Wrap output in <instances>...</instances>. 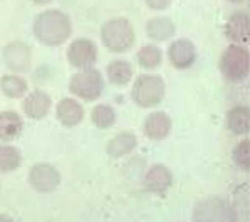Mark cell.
<instances>
[{"label":"cell","mask_w":250,"mask_h":222,"mask_svg":"<svg viewBox=\"0 0 250 222\" xmlns=\"http://www.w3.org/2000/svg\"><path fill=\"white\" fill-rule=\"evenodd\" d=\"M137 60H139L140 67L152 70L162 64V50L157 45H144L137 54Z\"/></svg>","instance_id":"cell-22"},{"label":"cell","mask_w":250,"mask_h":222,"mask_svg":"<svg viewBox=\"0 0 250 222\" xmlns=\"http://www.w3.org/2000/svg\"><path fill=\"white\" fill-rule=\"evenodd\" d=\"M197 59V50L195 45L187 39H179L168 47V60L175 68H188L195 62Z\"/></svg>","instance_id":"cell-10"},{"label":"cell","mask_w":250,"mask_h":222,"mask_svg":"<svg viewBox=\"0 0 250 222\" xmlns=\"http://www.w3.org/2000/svg\"><path fill=\"white\" fill-rule=\"evenodd\" d=\"M137 137L132 132H120L117 134L114 139L108 142L107 145V152L112 157H122L127 155L128 152H132L137 147Z\"/></svg>","instance_id":"cell-18"},{"label":"cell","mask_w":250,"mask_h":222,"mask_svg":"<svg viewBox=\"0 0 250 222\" xmlns=\"http://www.w3.org/2000/svg\"><path fill=\"white\" fill-rule=\"evenodd\" d=\"M193 222H237V214L222 197H207L197 204Z\"/></svg>","instance_id":"cell-5"},{"label":"cell","mask_w":250,"mask_h":222,"mask_svg":"<svg viewBox=\"0 0 250 222\" xmlns=\"http://www.w3.org/2000/svg\"><path fill=\"white\" fill-rule=\"evenodd\" d=\"M170 2H172V0H147L148 7H150V9H154V10L167 9V7L170 5Z\"/></svg>","instance_id":"cell-26"},{"label":"cell","mask_w":250,"mask_h":222,"mask_svg":"<svg viewBox=\"0 0 250 222\" xmlns=\"http://www.w3.org/2000/svg\"><path fill=\"white\" fill-rule=\"evenodd\" d=\"M34 34L43 45H62L72 34V22L63 12L45 10L39 14L37 19H35Z\"/></svg>","instance_id":"cell-1"},{"label":"cell","mask_w":250,"mask_h":222,"mask_svg":"<svg viewBox=\"0 0 250 222\" xmlns=\"http://www.w3.org/2000/svg\"><path fill=\"white\" fill-rule=\"evenodd\" d=\"M22 157L20 152L12 145L0 144V171L2 172H12L20 167Z\"/></svg>","instance_id":"cell-23"},{"label":"cell","mask_w":250,"mask_h":222,"mask_svg":"<svg viewBox=\"0 0 250 222\" xmlns=\"http://www.w3.org/2000/svg\"><path fill=\"white\" fill-rule=\"evenodd\" d=\"M97 47L92 40L88 39H77L70 44L67 50L68 62L75 68L80 70H87L97 62Z\"/></svg>","instance_id":"cell-7"},{"label":"cell","mask_w":250,"mask_h":222,"mask_svg":"<svg viewBox=\"0 0 250 222\" xmlns=\"http://www.w3.org/2000/svg\"><path fill=\"white\" fill-rule=\"evenodd\" d=\"M107 75L114 86H125V84L130 82L132 75H134V68L127 60H114V62L108 64Z\"/></svg>","instance_id":"cell-20"},{"label":"cell","mask_w":250,"mask_h":222,"mask_svg":"<svg viewBox=\"0 0 250 222\" xmlns=\"http://www.w3.org/2000/svg\"><path fill=\"white\" fill-rule=\"evenodd\" d=\"M249 50L242 45H229L220 57V72L227 80L240 82L249 75Z\"/></svg>","instance_id":"cell-4"},{"label":"cell","mask_w":250,"mask_h":222,"mask_svg":"<svg viewBox=\"0 0 250 222\" xmlns=\"http://www.w3.org/2000/svg\"><path fill=\"white\" fill-rule=\"evenodd\" d=\"M0 222H12L9 217H5V216H0Z\"/></svg>","instance_id":"cell-28"},{"label":"cell","mask_w":250,"mask_h":222,"mask_svg":"<svg viewBox=\"0 0 250 222\" xmlns=\"http://www.w3.org/2000/svg\"><path fill=\"white\" fill-rule=\"evenodd\" d=\"M102 42L110 52L122 54L130 50L135 42V32L127 19H112L102 25Z\"/></svg>","instance_id":"cell-2"},{"label":"cell","mask_w":250,"mask_h":222,"mask_svg":"<svg viewBox=\"0 0 250 222\" xmlns=\"http://www.w3.org/2000/svg\"><path fill=\"white\" fill-rule=\"evenodd\" d=\"M250 20L247 12H235L225 23V35L235 44H245L249 40Z\"/></svg>","instance_id":"cell-12"},{"label":"cell","mask_w":250,"mask_h":222,"mask_svg":"<svg viewBox=\"0 0 250 222\" xmlns=\"http://www.w3.org/2000/svg\"><path fill=\"white\" fill-rule=\"evenodd\" d=\"M229 2H240V0H229Z\"/></svg>","instance_id":"cell-29"},{"label":"cell","mask_w":250,"mask_h":222,"mask_svg":"<svg viewBox=\"0 0 250 222\" xmlns=\"http://www.w3.org/2000/svg\"><path fill=\"white\" fill-rule=\"evenodd\" d=\"M68 89L74 95L80 97V99L92 102V100L99 99L104 90V79L100 72L94 70V68H87V70L77 72L72 75L70 82H68Z\"/></svg>","instance_id":"cell-6"},{"label":"cell","mask_w":250,"mask_h":222,"mask_svg":"<svg viewBox=\"0 0 250 222\" xmlns=\"http://www.w3.org/2000/svg\"><path fill=\"white\" fill-rule=\"evenodd\" d=\"M0 89L10 99H19L27 92V82L19 75H3L0 79Z\"/></svg>","instance_id":"cell-21"},{"label":"cell","mask_w":250,"mask_h":222,"mask_svg":"<svg viewBox=\"0 0 250 222\" xmlns=\"http://www.w3.org/2000/svg\"><path fill=\"white\" fill-rule=\"evenodd\" d=\"M227 126L237 135H247L250 131V114L249 107L239 106L229 111L227 114Z\"/></svg>","instance_id":"cell-17"},{"label":"cell","mask_w":250,"mask_h":222,"mask_svg":"<svg viewBox=\"0 0 250 222\" xmlns=\"http://www.w3.org/2000/svg\"><path fill=\"white\" fill-rule=\"evenodd\" d=\"M5 66L14 72H27L32 66L30 47L23 42H12L3 48Z\"/></svg>","instance_id":"cell-9"},{"label":"cell","mask_w":250,"mask_h":222,"mask_svg":"<svg viewBox=\"0 0 250 222\" xmlns=\"http://www.w3.org/2000/svg\"><path fill=\"white\" fill-rule=\"evenodd\" d=\"M175 34V25L167 17H155L147 22V35L154 40H167Z\"/></svg>","instance_id":"cell-19"},{"label":"cell","mask_w":250,"mask_h":222,"mask_svg":"<svg viewBox=\"0 0 250 222\" xmlns=\"http://www.w3.org/2000/svg\"><path fill=\"white\" fill-rule=\"evenodd\" d=\"M29 182L37 192H52L60 184V172L48 164H37L30 169Z\"/></svg>","instance_id":"cell-8"},{"label":"cell","mask_w":250,"mask_h":222,"mask_svg":"<svg viewBox=\"0 0 250 222\" xmlns=\"http://www.w3.org/2000/svg\"><path fill=\"white\" fill-rule=\"evenodd\" d=\"M92 122L99 129H108L115 122V111L110 106H105V104L97 106L92 111Z\"/></svg>","instance_id":"cell-24"},{"label":"cell","mask_w":250,"mask_h":222,"mask_svg":"<svg viewBox=\"0 0 250 222\" xmlns=\"http://www.w3.org/2000/svg\"><path fill=\"white\" fill-rule=\"evenodd\" d=\"M232 157H233V162L239 165V167L249 171V165H250V142H249V139L240 140V142L235 145V149H233V152H232Z\"/></svg>","instance_id":"cell-25"},{"label":"cell","mask_w":250,"mask_h":222,"mask_svg":"<svg viewBox=\"0 0 250 222\" xmlns=\"http://www.w3.org/2000/svg\"><path fill=\"white\" fill-rule=\"evenodd\" d=\"M50 107H52V100L48 94H45L43 90L30 92L27 95L25 102H23V111L34 120H40L43 117H47V114L50 112Z\"/></svg>","instance_id":"cell-13"},{"label":"cell","mask_w":250,"mask_h":222,"mask_svg":"<svg viewBox=\"0 0 250 222\" xmlns=\"http://www.w3.org/2000/svg\"><path fill=\"white\" fill-rule=\"evenodd\" d=\"M172 180H173L172 172L162 164L152 165L144 177L145 187L152 194H157V196H162V194L167 192L172 185Z\"/></svg>","instance_id":"cell-11"},{"label":"cell","mask_w":250,"mask_h":222,"mask_svg":"<svg viewBox=\"0 0 250 222\" xmlns=\"http://www.w3.org/2000/svg\"><path fill=\"white\" fill-rule=\"evenodd\" d=\"M172 129V120L170 117L164 112H154L145 119L144 122V132L147 137L154 140H162L168 135Z\"/></svg>","instance_id":"cell-14"},{"label":"cell","mask_w":250,"mask_h":222,"mask_svg":"<svg viewBox=\"0 0 250 222\" xmlns=\"http://www.w3.org/2000/svg\"><path fill=\"white\" fill-rule=\"evenodd\" d=\"M57 119L65 127H75L83 120V109L74 99H62L57 106Z\"/></svg>","instance_id":"cell-15"},{"label":"cell","mask_w":250,"mask_h":222,"mask_svg":"<svg viewBox=\"0 0 250 222\" xmlns=\"http://www.w3.org/2000/svg\"><path fill=\"white\" fill-rule=\"evenodd\" d=\"M165 95V82L162 77L144 74L135 80L132 89V99L139 107L150 109L159 106Z\"/></svg>","instance_id":"cell-3"},{"label":"cell","mask_w":250,"mask_h":222,"mask_svg":"<svg viewBox=\"0 0 250 222\" xmlns=\"http://www.w3.org/2000/svg\"><path fill=\"white\" fill-rule=\"evenodd\" d=\"M23 122L22 117L14 111H3L0 112V140L10 142L15 140L22 134Z\"/></svg>","instance_id":"cell-16"},{"label":"cell","mask_w":250,"mask_h":222,"mask_svg":"<svg viewBox=\"0 0 250 222\" xmlns=\"http://www.w3.org/2000/svg\"><path fill=\"white\" fill-rule=\"evenodd\" d=\"M34 3H37V5H45V3H50L52 0H32Z\"/></svg>","instance_id":"cell-27"}]
</instances>
